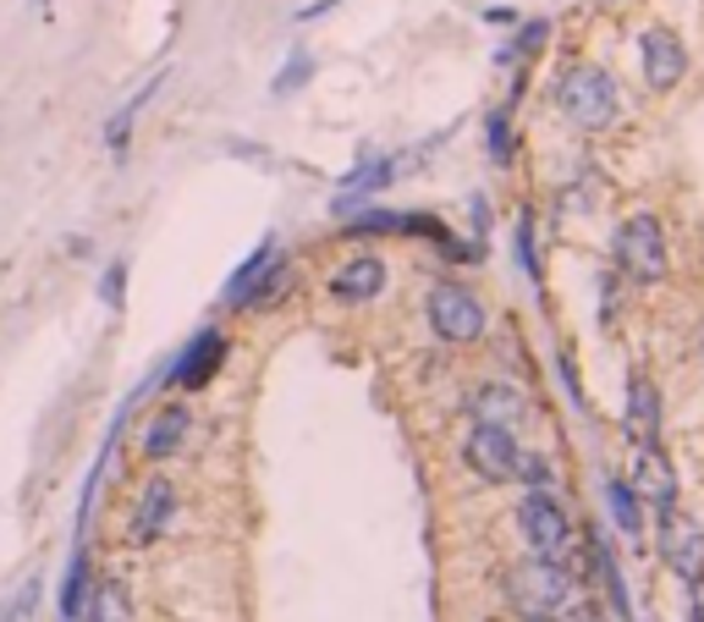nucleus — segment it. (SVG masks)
Masks as SVG:
<instances>
[{"label":"nucleus","instance_id":"nucleus-23","mask_svg":"<svg viewBox=\"0 0 704 622\" xmlns=\"http://www.w3.org/2000/svg\"><path fill=\"white\" fill-rule=\"evenodd\" d=\"M33 606H39V579H28V584H22V595L0 612V622H28V618H33Z\"/></svg>","mask_w":704,"mask_h":622},{"label":"nucleus","instance_id":"nucleus-2","mask_svg":"<svg viewBox=\"0 0 704 622\" xmlns=\"http://www.w3.org/2000/svg\"><path fill=\"white\" fill-rule=\"evenodd\" d=\"M518 534H523V545L534 551V557H545V562H572L578 557V534H572V518H567V507L551 496V490H529L523 501H518Z\"/></svg>","mask_w":704,"mask_h":622},{"label":"nucleus","instance_id":"nucleus-29","mask_svg":"<svg viewBox=\"0 0 704 622\" xmlns=\"http://www.w3.org/2000/svg\"><path fill=\"white\" fill-rule=\"evenodd\" d=\"M688 590H694V622H704V579L700 584H688Z\"/></svg>","mask_w":704,"mask_h":622},{"label":"nucleus","instance_id":"nucleus-11","mask_svg":"<svg viewBox=\"0 0 704 622\" xmlns=\"http://www.w3.org/2000/svg\"><path fill=\"white\" fill-rule=\"evenodd\" d=\"M633 496H639V501H650L655 512H672V507H677V473H672V463H666L655 447H644V452H639V468H633Z\"/></svg>","mask_w":704,"mask_h":622},{"label":"nucleus","instance_id":"nucleus-12","mask_svg":"<svg viewBox=\"0 0 704 622\" xmlns=\"http://www.w3.org/2000/svg\"><path fill=\"white\" fill-rule=\"evenodd\" d=\"M380 287H386V265L375 254H358L330 276V298H341V304H369V298H380Z\"/></svg>","mask_w":704,"mask_h":622},{"label":"nucleus","instance_id":"nucleus-30","mask_svg":"<svg viewBox=\"0 0 704 622\" xmlns=\"http://www.w3.org/2000/svg\"><path fill=\"white\" fill-rule=\"evenodd\" d=\"M33 6H50V0H33Z\"/></svg>","mask_w":704,"mask_h":622},{"label":"nucleus","instance_id":"nucleus-22","mask_svg":"<svg viewBox=\"0 0 704 622\" xmlns=\"http://www.w3.org/2000/svg\"><path fill=\"white\" fill-rule=\"evenodd\" d=\"M512 479H523V485L545 490V485H551L557 473H551V463H545V458H523V452H518V468H512Z\"/></svg>","mask_w":704,"mask_h":622},{"label":"nucleus","instance_id":"nucleus-28","mask_svg":"<svg viewBox=\"0 0 704 622\" xmlns=\"http://www.w3.org/2000/svg\"><path fill=\"white\" fill-rule=\"evenodd\" d=\"M557 622H605L600 612H589V606H572V612H562Z\"/></svg>","mask_w":704,"mask_h":622},{"label":"nucleus","instance_id":"nucleus-17","mask_svg":"<svg viewBox=\"0 0 704 622\" xmlns=\"http://www.w3.org/2000/svg\"><path fill=\"white\" fill-rule=\"evenodd\" d=\"M160 83H165V78H149L139 94H133V100H127V105H122V111H116V116L105 122V144H111V155H122V150H127V139H133V122H139L143 105H149V100L160 94Z\"/></svg>","mask_w":704,"mask_h":622},{"label":"nucleus","instance_id":"nucleus-25","mask_svg":"<svg viewBox=\"0 0 704 622\" xmlns=\"http://www.w3.org/2000/svg\"><path fill=\"white\" fill-rule=\"evenodd\" d=\"M490 155L501 160H512V133H507V116H490Z\"/></svg>","mask_w":704,"mask_h":622},{"label":"nucleus","instance_id":"nucleus-26","mask_svg":"<svg viewBox=\"0 0 704 622\" xmlns=\"http://www.w3.org/2000/svg\"><path fill=\"white\" fill-rule=\"evenodd\" d=\"M518 259H523V271H534V226H529V215L518 226Z\"/></svg>","mask_w":704,"mask_h":622},{"label":"nucleus","instance_id":"nucleus-1","mask_svg":"<svg viewBox=\"0 0 704 622\" xmlns=\"http://www.w3.org/2000/svg\"><path fill=\"white\" fill-rule=\"evenodd\" d=\"M501 590H507V606H512L523 622H557L562 612L578 606L572 573H567L562 562H545V557H534V562H512L507 579H501Z\"/></svg>","mask_w":704,"mask_h":622},{"label":"nucleus","instance_id":"nucleus-14","mask_svg":"<svg viewBox=\"0 0 704 622\" xmlns=\"http://www.w3.org/2000/svg\"><path fill=\"white\" fill-rule=\"evenodd\" d=\"M468 408H473V419H484V425H507V430L529 414V402H523L512 386H501V380H484V386L468 397Z\"/></svg>","mask_w":704,"mask_h":622},{"label":"nucleus","instance_id":"nucleus-20","mask_svg":"<svg viewBox=\"0 0 704 622\" xmlns=\"http://www.w3.org/2000/svg\"><path fill=\"white\" fill-rule=\"evenodd\" d=\"M276 254H282V248H276V237H265V243H259V248H254V254H248V259L232 271V282H226V304H232V309H237V298L248 293V282H254V276H259V271H265Z\"/></svg>","mask_w":704,"mask_h":622},{"label":"nucleus","instance_id":"nucleus-5","mask_svg":"<svg viewBox=\"0 0 704 622\" xmlns=\"http://www.w3.org/2000/svg\"><path fill=\"white\" fill-rule=\"evenodd\" d=\"M429 325H435L440 341H479V336H484V304H479L468 287L440 282V287L429 293Z\"/></svg>","mask_w":704,"mask_h":622},{"label":"nucleus","instance_id":"nucleus-4","mask_svg":"<svg viewBox=\"0 0 704 622\" xmlns=\"http://www.w3.org/2000/svg\"><path fill=\"white\" fill-rule=\"evenodd\" d=\"M616 259L633 282H661L666 276V237H661V221L655 215H633L622 232H616Z\"/></svg>","mask_w":704,"mask_h":622},{"label":"nucleus","instance_id":"nucleus-19","mask_svg":"<svg viewBox=\"0 0 704 622\" xmlns=\"http://www.w3.org/2000/svg\"><path fill=\"white\" fill-rule=\"evenodd\" d=\"M605 507H611V523H616V529H622L628 540H639L644 518H639V496H633V485L611 479V485H605Z\"/></svg>","mask_w":704,"mask_h":622},{"label":"nucleus","instance_id":"nucleus-15","mask_svg":"<svg viewBox=\"0 0 704 622\" xmlns=\"http://www.w3.org/2000/svg\"><path fill=\"white\" fill-rule=\"evenodd\" d=\"M628 430H633L639 447L661 441V397H655V386L644 375H633V386H628Z\"/></svg>","mask_w":704,"mask_h":622},{"label":"nucleus","instance_id":"nucleus-13","mask_svg":"<svg viewBox=\"0 0 704 622\" xmlns=\"http://www.w3.org/2000/svg\"><path fill=\"white\" fill-rule=\"evenodd\" d=\"M187 430H193V419H187V408H182V402L160 408V414L143 425V458H149V463H165V458L187 441Z\"/></svg>","mask_w":704,"mask_h":622},{"label":"nucleus","instance_id":"nucleus-6","mask_svg":"<svg viewBox=\"0 0 704 622\" xmlns=\"http://www.w3.org/2000/svg\"><path fill=\"white\" fill-rule=\"evenodd\" d=\"M462 463L473 468L484 485H507L512 468H518V441H512V430L479 419V425L468 430V441H462Z\"/></svg>","mask_w":704,"mask_h":622},{"label":"nucleus","instance_id":"nucleus-27","mask_svg":"<svg viewBox=\"0 0 704 622\" xmlns=\"http://www.w3.org/2000/svg\"><path fill=\"white\" fill-rule=\"evenodd\" d=\"M540 39H545V22H529V28L518 33V50H534Z\"/></svg>","mask_w":704,"mask_h":622},{"label":"nucleus","instance_id":"nucleus-16","mask_svg":"<svg viewBox=\"0 0 704 622\" xmlns=\"http://www.w3.org/2000/svg\"><path fill=\"white\" fill-rule=\"evenodd\" d=\"M83 612H89V557L78 545L67 562V579H61V622H78Z\"/></svg>","mask_w":704,"mask_h":622},{"label":"nucleus","instance_id":"nucleus-7","mask_svg":"<svg viewBox=\"0 0 704 622\" xmlns=\"http://www.w3.org/2000/svg\"><path fill=\"white\" fill-rule=\"evenodd\" d=\"M661 557L672 562V573L683 584H700L704 579V523L688 512H661Z\"/></svg>","mask_w":704,"mask_h":622},{"label":"nucleus","instance_id":"nucleus-21","mask_svg":"<svg viewBox=\"0 0 704 622\" xmlns=\"http://www.w3.org/2000/svg\"><path fill=\"white\" fill-rule=\"evenodd\" d=\"M100 304L105 309H122L127 304V259H111V271L100 276Z\"/></svg>","mask_w":704,"mask_h":622},{"label":"nucleus","instance_id":"nucleus-10","mask_svg":"<svg viewBox=\"0 0 704 622\" xmlns=\"http://www.w3.org/2000/svg\"><path fill=\"white\" fill-rule=\"evenodd\" d=\"M171 518H176V485H171L165 473H154V479L143 485L139 512H133V540H139V545L160 540V534L171 529Z\"/></svg>","mask_w":704,"mask_h":622},{"label":"nucleus","instance_id":"nucleus-3","mask_svg":"<svg viewBox=\"0 0 704 622\" xmlns=\"http://www.w3.org/2000/svg\"><path fill=\"white\" fill-rule=\"evenodd\" d=\"M557 105H562L578 128L600 133V128L616 122V105H622V100H616L611 72H600V67H567L562 83H557Z\"/></svg>","mask_w":704,"mask_h":622},{"label":"nucleus","instance_id":"nucleus-8","mask_svg":"<svg viewBox=\"0 0 704 622\" xmlns=\"http://www.w3.org/2000/svg\"><path fill=\"white\" fill-rule=\"evenodd\" d=\"M226 364V336L221 330H198L176 358H171V369L160 375L165 386H176V391H198V386H210L215 380V369Z\"/></svg>","mask_w":704,"mask_h":622},{"label":"nucleus","instance_id":"nucleus-9","mask_svg":"<svg viewBox=\"0 0 704 622\" xmlns=\"http://www.w3.org/2000/svg\"><path fill=\"white\" fill-rule=\"evenodd\" d=\"M639 50H644V78H650V89H672V83H683V72H688V50L677 44V33L650 28Z\"/></svg>","mask_w":704,"mask_h":622},{"label":"nucleus","instance_id":"nucleus-18","mask_svg":"<svg viewBox=\"0 0 704 622\" xmlns=\"http://www.w3.org/2000/svg\"><path fill=\"white\" fill-rule=\"evenodd\" d=\"M286 282H292V276H286V259L276 254V259H271V265H265V271L248 282V293L237 298V309H271V304L286 293Z\"/></svg>","mask_w":704,"mask_h":622},{"label":"nucleus","instance_id":"nucleus-24","mask_svg":"<svg viewBox=\"0 0 704 622\" xmlns=\"http://www.w3.org/2000/svg\"><path fill=\"white\" fill-rule=\"evenodd\" d=\"M308 72H314V61H308V55H292V61L282 67V78H276V94H292Z\"/></svg>","mask_w":704,"mask_h":622}]
</instances>
